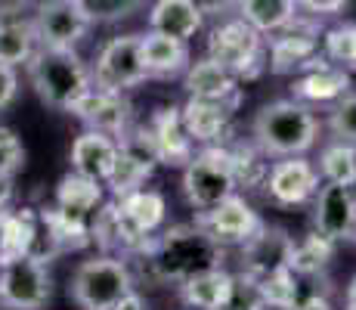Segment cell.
<instances>
[{
  "instance_id": "obj_1",
  "label": "cell",
  "mask_w": 356,
  "mask_h": 310,
  "mask_svg": "<svg viewBox=\"0 0 356 310\" xmlns=\"http://www.w3.org/2000/svg\"><path fill=\"white\" fill-rule=\"evenodd\" d=\"M323 124L300 100L266 102L254 118V143L266 158L307 155L319 140Z\"/></svg>"
},
{
  "instance_id": "obj_2",
  "label": "cell",
  "mask_w": 356,
  "mask_h": 310,
  "mask_svg": "<svg viewBox=\"0 0 356 310\" xmlns=\"http://www.w3.org/2000/svg\"><path fill=\"white\" fill-rule=\"evenodd\" d=\"M223 245L202 224H180L149 248V264L164 282H183L202 270L220 267Z\"/></svg>"
},
{
  "instance_id": "obj_3",
  "label": "cell",
  "mask_w": 356,
  "mask_h": 310,
  "mask_svg": "<svg viewBox=\"0 0 356 310\" xmlns=\"http://www.w3.org/2000/svg\"><path fill=\"white\" fill-rule=\"evenodd\" d=\"M29 75L38 96L50 109L68 112L93 87V72L74 47H40L29 59Z\"/></svg>"
},
{
  "instance_id": "obj_4",
  "label": "cell",
  "mask_w": 356,
  "mask_h": 310,
  "mask_svg": "<svg viewBox=\"0 0 356 310\" xmlns=\"http://www.w3.org/2000/svg\"><path fill=\"white\" fill-rule=\"evenodd\" d=\"M130 292H134L130 267L115 254H102V258L78 264L68 282V295L81 310H112Z\"/></svg>"
},
{
  "instance_id": "obj_5",
  "label": "cell",
  "mask_w": 356,
  "mask_h": 310,
  "mask_svg": "<svg viewBox=\"0 0 356 310\" xmlns=\"http://www.w3.org/2000/svg\"><path fill=\"white\" fill-rule=\"evenodd\" d=\"M236 174H232L229 146L214 143L202 146L198 153L183 164V196L195 211H208L220 205L236 192Z\"/></svg>"
},
{
  "instance_id": "obj_6",
  "label": "cell",
  "mask_w": 356,
  "mask_h": 310,
  "mask_svg": "<svg viewBox=\"0 0 356 310\" xmlns=\"http://www.w3.org/2000/svg\"><path fill=\"white\" fill-rule=\"evenodd\" d=\"M208 56L229 68L238 81H251L264 72V34L245 19H229L217 25L208 38Z\"/></svg>"
},
{
  "instance_id": "obj_7",
  "label": "cell",
  "mask_w": 356,
  "mask_h": 310,
  "mask_svg": "<svg viewBox=\"0 0 356 310\" xmlns=\"http://www.w3.org/2000/svg\"><path fill=\"white\" fill-rule=\"evenodd\" d=\"M146 62H143V34H121L112 38L99 50L93 65V87L112 93L134 91L146 81Z\"/></svg>"
},
{
  "instance_id": "obj_8",
  "label": "cell",
  "mask_w": 356,
  "mask_h": 310,
  "mask_svg": "<svg viewBox=\"0 0 356 310\" xmlns=\"http://www.w3.org/2000/svg\"><path fill=\"white\" fill-rule=\"evenodd\" d=\"M53 295V279L44 261L34 254L0 267V304L40 310Z\"/></svg>"
},
{
  "instance_id": "obj_9",
  "label": "cell",
  "mask_w": 356,
  "mask_h": 310,
  "mask_svg": "<svg viewBox=\"0 0 356 310\" xmlns=\"http://www.w3.org/2000/svg\"><path fill=\"white\" fill-rule=\"evenodd\" d=\"M31 25L40 47H74L87 38L93 19L78 0H44Z\"/></svg>"
},
{
  "instance_id": "obj_10",
  "label": "cell",
  "mask_w": 356,
  "mask_h": 310,
  "mask_svg": "<svg viewBox=\"0 0 356 310\" xmlns=\"http://www.w3.org/2000/svg\"><path fill=\"white\" fill-rule=\"evenodd\" d=\"M155 164H159V155H155V146L149 140L146 127H140L134 137H121L118 140V158H115V168L108 174L106 186L112 189L115 199L127 196V192L140 189L143 183L152 177Z\"/></svg>"
},
{
  "instance_id": "obj_11",
  "label": "cell",
  "mask_w": 356,
  "mask_h": 310,
  "mask_svg": "<svg viewBox=\"0 0 356 310\" xmlns=\"http://www.w3.org/2000/svg\"><path fill=\"white\" fill-rule=\"evenodd\" d=\"M319 183V168L310 162L307 155H291V158H279L276 164L266 174V196L273 199L282 208H294V205H304L316 196Z\"/></svg>"
},
{
  "instance_id": "obj_12",
  "label": "cell",
  "mask_w": 356,
  "mask_h": 310,
  "mask_svg": "<svg viewBox=\"0 0 356 310\" xmlns=\"http://www.w3.org/2000/svg\"><path fill=\"white\" fill-rule=\"evenodd\" d=\"M198 224H202L223 248L227 245H248L251 239L264 230L260 215L242 196H236V192H232L229 199H223L220 205H214V208L202 211V215H198Z\"/></svg>"
},
{
  "instance_id": "obj_13",
  "label": "cell",
  "mask_w": 356,
  "mask_h": 310,
  "mask_svg": "<svg viewBox=\"0 0 356 310\" xmlns=\"http://www.w3.org/2000/svg\"><path fill=\"white\" fill-rule=\"evenodd\" d=\"M316 202H313V226L328 242H344L353 236L356 224V192L353 186L341 183H319Z\"/></svg>"
},
{
  "instance_id": "obj_14",
  "label": "cell",
  "mask_w": 356,
  "mask_h": 310,
  "mask_svg": "<svg viewBox=\"0 0 356 310\" xmlns=\"http://www.w3.org/2000/svg\"><path fill=\"white\" fill-rule=\"evenodd\" d=\"M276 38L270 40V72L285 75V72H300L313 56L319 53V29L316 22L294 16L285 29L273 31Z\"/></svg>"
},
{
  "instance_id": "obj_15",
  "label": "cell",
  "mask_w": 356,
  "mask_h": 310,
  "mask_svg": "<svg viewBox=\"0 0 356 310\" xmlns=\"http://www.w3.org/2000/svg\"><path fill=\"white\" fill-rule=\"evenodd\" d=\"M291 93L300 102H338L344 93H350V72L316 53L294 78Z\"/></svg>"
},
{
  "instance_id": "obj_16",
  "label": "cell",
  "mask_w": 356,
  "mask_h": 310,
  "mask_svg": "<svg viewBox=\"0 0 356 310\" xmlns=\"http://www.w3.org/2000/svg\"><path fill=\"white\" fill-rule=\"evenodd\" d=\"M68 115H74L81 124H87V130H99L108 137H124L127 134V118H130V106L121 93L112 91H99L90 87L72 109Z\"/></svg>"
},
{
  "instance_id": "obj_17",
  "label": "cell",
  "mask_w": 356,
  "mask_h": 310,
  "mask_svg": "<svg viewBox=\"0 0 356 310\" xmlns=\"http://www.w3.org/2000/svg\"><path fill=\"white\" fill-rule=\"evenodd\" d=\"M146 134H149V140H152L155 155H159L161 164L183 168V164L195 155V143H193V137L186 134V127H183L180 109L177 106L155 109V115L146 124Z\"/></svg>"
},
{
  "instance_id": "obj_18",
  "label": "cell",
  "mask_w": 356,
  "mask_h": 310,
  "mask_svg": "<svg viewBox=\"0 0 356 310\" xmlns=\"http://www.w3.org/2000/svg\"><path fill=\"white\" fill-rule=\"evenodd\" d=\"M232 112H236V106H229V102L189 96L186 106L180 109V118H183L186 134L193 137V143H198V146H214V143H223V137L229 134Z\"/></svg>"
},
{
  "instance_id": "obj_19",
  "label": "cell",
  "mask_w": 356,
  "mask_h": 310,
  "mask_svg": "<svg viewBox=\"0 0 356 310\" xmlns=\"http://www.w3.org/2000/svg\"><path fill=\"white\" fill-rule=\"evenodd\" d=\"M183 87H186L189 96H198V100H220V102H229V106L242 102L238 78L211 56L189 62V68L183 72Z\"/></svg>"
},
{
  "instance_id": "obj_20",
  "label": "cell",
  "mask_w": 356,
  "mask_h": 310,
  "mask_svg": "<svg viewBox=\"0 0 356 310\" xmlns=\"http://www.w3.org/2000/svg\"><path fill=\"white\" fill-rule=\"evenodd\" d=\"M118 158V140L99 130H84L78 140L72 143V171L93 180L106 183Z\"/></svg>"
},
{
  "instance_id": "obj_21",
  "label": "cell",
  "mask_w": 356,
  "mask_h": 310,
  "mask_svg": "<svg viewBox=\"0 0 356 310\" xmlns=\"http://www.w3.org/2000/svg\"><path fill=\"white\" fill-rule=\"evenodd\" d=\"M143 62H146L149 78L170 81L189 68V47L180 38L149 31V34H143Z\"/></svg>"
},
{
  "instance_id": "obj_22",
  "label": "cell",
  "mask_w": 356,
  "mask_h": 310,
  "mask_svg": "<svg viewBox=\"0 0 356 310\" xmlns=\"http://www.w3.org/2000/svg\"><path fill=\"white\" fill-rule=\"evenodd\" d=\"M236 288V277L223 267H211L180 282V301L198 310H223Z\"/></svg>"
},
{
  "instance_id": "obj_23",
  "label": "cell",
  "mask_w": 356,
  "mask_h": 310,
  "mask_svg": "<svg viewBox=\"0 0 356 310\" xmlns=\"http://www.w3.org/2000/svg\"><path fill=\"white\" fill-rule=\"evenodd\" d=\"M204 13L198 10L193 0H155L149 13V31H161L170 38L189 40L202 31Z\"/></svg>"
},
{
  "instance_id": "obj_24",
  "label": "cell",
  "mask_w": 356,
  "mask_h": 310,
  "mask_svg": "<svg viewBox=\"0 0 356 310\" xmlns=\"http://www.w3.org/2000/svg\"><path fill=\"white\" fill-rule=\"evenodd\" d=\"M115 208H118V215L124 217L136 233H143V236H152L164 224V217H168V202H164L161 192L143 189V186L127 192V196L115 199Z\"/></svg>"
},
{
  "instance_id": "obj_25",
  "label": "cell",
  "mask_w": 356,
  "mask_h": 310,
  "mask_svg": "<svg viewBox=\"0 0 356 310\" xmlns=\"http://www.w3.org/2000/svg\"><path fill=\"white\" fill-rule=\"evenodd\" d=\"M56 208H63L74 217L90 220L102 208V183L72 171L56 186Z\"/></svg>"
},
{
  "instance_id": "obj_26",
  "label": "cell",
  "mask_w": 356,
  "mask_h": 310,
  "mask_svg": "<svg viewBox=\"0 0 356 310\" xmlns=\"http://www.w3.org/2000/svg\"><path fill=\"white\" fill-rule=\"evenodd\" d=\"M34 239H38V215L31 208L22 211H6L3 239H0V267L13 264L19 258H29Z\"/></svg>"
},
{
  "instance_id": "obj_27",
  "label": "cell",
  "mask_w": 356,
  "mask_h": 310,
  "mask_svg": "<svg viewBox=\"0 0 356 310\" xmlns=\"http://www.w3.org/2000/svg\"><path fill=\"white\" fill-rule=\"evenodd\" d=\"M236 10L260 34H273L298 16V0H236Z\"/></svg>"
},
{
  "instance_id": "obj_28",
  "label": "cell",
  "mask_w": 356,
  "mask_h": 310,
  "mask_svg": "<svg viewBox=\"0 0 356 310\" xmlns=\"http://www.w3.org/2000/svg\"><path fill=\"white\" fill-rule=\"evenodd\" d=\"M38 50V34L34 25L22 22L16 16H0V62L6 65H22Z\"/></svg>"
},
{
  "instance_id": "obj_29",
  "label": "cell",
  "mask_w": 356,
  "mask_h": 310,
  "mask_svg": "<svg viewBox=\"0 0 356 310\" xmlns=\"http://www.w3.org/2000/svg\"><path fill=\"white\" fill-rule=\"evenodd\" d=\"M332 248H334V242L323 239L319 233H310V236H304L300 242H294L291 239L289 267L298 273V277H313V273L325 270L328 258H332Z\"/></svg>"
},
{
  "instance_id": "obj_30",
  "label": "cell",
  "mask_w": 356,
  "mask_h": 310,
  "mask_svg": "<svg viewBox=\"0 0 356 310\" xmlns=\"http://www.w3.org/2000/svg\"><path fill=\"white\" fill-rule=\"evenodd\" d=\"M254 279V277H251ZM257 288H260V298L264 304L273 307H298V273L291 270L289 264L282 267H273L270 273L257 277Z\"/></svg>"
},
{
  "instance_id": "obj_31",
  "label": "cell",
  "mask_w": 356,
  "mask_h": 310,
  "mask_svg": "<svg viewBox=\"0 0 356 310\" xmlns=\"http://www.w3.org/2000/svg\"><path fill=\"white\" fill-rule=\"evenodd\" d=\"M319 177L325 183H341V186H353L356 180V146L344 140H334L332 146L323 149L319 155Z\"/></svg>"
},
{
  "instance_id": "obj_32",
  "label": "cell",
  "mask_w": 356,
  "mask_h": 310,
  "mask_svg": "<svg viewBox=\"0 0 356 310\" xmlns=\"http://www.w3.org/2000/svg\"><path fill=\"white\" fill-rule=\"evenodd\" d=\"M229 158H232V174H236V186H248V189H254V186H264L266 183V174H270V168H266L264 162V153H254V149L248 146H229Z\"/></svg>"
},
{
  "instance_id": "obj_33",
  "label": "cell",
  "mask_w": 356,
  "mask_h": 310,
  "mask_svg": "<svg viewBox=\"0 0 356 310\" xmlns=\"http://www.w3.org/2000/svg\"><path fill=\"white\" fill-rule=\"evenodd\" d=\"M323 56L334 65L356 68V25L344 22L328 29L323 38Z\"/></svg>"
},
{
  "instance_id": "obj_34",
  "label": "cell",
  "mask_w": 356,
  "mask_h": 310,
  "mask_svg": "<svg viewBox=\"0 0 356 310\" xmlns=\"http://www.w3.org/2000/svg\"><path fill=\"white\" fill-rule=\"evenodd\" d=\"M328 130L334 134V140L356 146V93H344L334 102L332 115H328Z\"/></svg>"
},
{
  "instance_id": "obj_35",
  "label": "cell",
  "mask_w": 356,
  "mask_h": 310,
  "mask_svg": "<svg viewBox=\"0 0 356 310\" xmlns=\"http://www.w3.org/2000/svg\"><path fill=\"white\" fill-rule=\"evenodd\" d=\"M84 10L90 13L93 22H115V19H124L136 6H143L146 0H81Z\"/></svg>"
},
{
  "instance_id": "obj_36",
  "label": "cell",
  "mask_w": 356,
  "mask_h": 310,
  "mask_svg": "<svg viewBox=\"0 0 356 310\" xmlns=\"http://www.w3.org/2000/svg\"><path fill=\"white\" fill-rule=\"evenodd\" d=\"M25 168V146L10 127L0 124V174H16Z\"/></svg>"
},
{
  "instance_id": "obj_37",
  "label": "cell",
  "mask_w": 356,
  "mask_h": 310,
  "mask_svg": "<svg viewBox=\"0 0 356 310\" xmlns=\"http://www.w3.org/2000/svg\"><path fill=\"white\" fill-rule=\"evenodd\" d=\"M19 96V75L16 65H6L0 62V109H10Z\"/></svg>"
},
{
  "instance_id": "obj_38",
  "label": "cell",
  "mask_w": 356,
  "mask_h": 310,
  "mask_svg": "<svg viewBox=\"0 0 356 310\" xmlns=\"http://www.w3.org/2000/svg\"><path fill=\"white\" fill-rule=\"evenodd\" d=\"M347 0H298L300 10H307L310 16H332V13L344 10Z\"/></svg>"
},
{
  "instance_id": "obj_39",
  "label": "cell",
  "mask_w": 356,
  "mask_h": 310,
  "mask_svg": "<svg viewBox=\"0 0 356 310\" xmlns=\"http://www.w3.org/2000/svg\"><path fill=\"white\" fill-rule=\"evenodd\" d=\"M193 3L204 13V16H220V13L229 10V6H236V0H193Z\"/></svg>"
},
{
  "instance_id": "obj_40",
  "label": "cell",
  "mask_w": 356,
  "mask_h": 310,
  "mask_svg": "<svg viewBox=\"0 0 356 310\" xmlns=\"http://www.w3.org/2000/svg\"><path fill=\"white\" fill-rule=\"evenodd\" d=\"M13 196H16V186H13V177H10V174H0V211L10 208Z\"/></svg>"
},
{
  "instance_id": "obj_41",
  "label": "cell",
  "mask_w": 356,
  "mask_h": 310,
  "mask_svg": "<svg viewBox=\"0 0 356 310\" xmlns=\"http://www.w3.org/2000/svg\"><path fill=\"white\" fill-rule=\"evenodd\" d=\"M34 0H0V16H19L22 10H29Z\"/></svg>"
},
{
  "instance_id": "obj_42",
  "label": "cell",
  "mask_w": 356,
  "mask_h": 310,
  "mask_svg": "<svg viewBox=\"0 0 356 310\" xmlns=\"http://www.w3.org/2000/svg\"><path fill=\"white\" fill-rule=\"evenodd\" d=\"M112 310H149V307H146V301H143L140 295H136V292H130V295H124V298H121V301H118V304H115Z\"/></svg>"
},
{
  "instance_id": "obj_43",
  "label": "cell",
  "mask_w": 356,
  "mask_h": 310,
  "mask_svg": "<svg viewBox=\"0 0 356 310\" xmlns=\"http://www.w3.org/2000/svg\"><path fill=\"white\" fill-rule=\"evenodd\" d=\"M294 310H332V304H328L323 295H310L307 301H298V307Z\"/></svg>"
},
{
  "instance_id": "obj_44",
  "label": "cell",
  "mask_w": 356,
  "mask_h": 310,
  "mask_svg": "<svg viewBox=\"0 0 356 310\" xmlns=\"http://www.w3.org/2000/svg\"><path fill=\"white\" fill-rule=\"evenodd\" d=\"M344 310H356V277L347 282V295H344Z\"/></svg>"
},
{
  "instance_id": "obj_45",
  "label": "cell",
  "mask_w": 356,
  "mask_h": 310,
  "mask_svg": "<svg viewBox=\"0 0 356 310\" xmlns=\"http://www.w3.org/2000/svg\"><path fill=\"white\" fill-rule=\"evenodd\" d=\"M3 224H6V208L0 211V239H3Z\"/></svg>"
},
{
  "instance_id": "obj_46",
  "label": "cell",
  "mask_w": 356,
  "mask_h": 310,
  "mask_svg": "<svg viewBox=\"0 0 356 310\" xmlns=\"http://www.w3.org/2000/svg\"><path fill=\"white\" fill-rule=\"evenodd\" d=\"M257 310H294V307H273V304H264V307H257Z\"/></svg>"
},
{
  "instance_id": "obj_47",
  "label": "cell",
  "mask_w": 356,
  "mask_h": 310,
  "mask_svg": "<svg viewBox=\"0 0 356 310\" xmlns=\"http://www.w3.org/2000/svg\"><path fill=\"white\" fill-rule=\"evenodd\" d=\"M10 310H34V307H10Z\"/></svg>"
},
{
  "instance_id": "obj_48",
  "label": "cell",
  "mask_w": 356,
  "mask_h": 310,
  "mask_svg": "<svg viewBox=\"0 0 356 310\" xmlns=\"http://www.w3.org/2000/svg\"><path fill=\"white\" fill-rule=\"evenodd\" d=\"M353 239H356V224H353Z\"/></svg>"
},
{
  "instance_id": "obj_49",
  "label": "cell",
  "mask_w": 356,
  "mask_h": 310,
  "mask_svg": "<svg viewBox=\"0 0 356 310\" xmlns=\"http://www.w3.org/2000/svg\"><path fill=\"white\" fill-rule=\"evenodd\" d=\"M353 192H356V180H353Z\"/></svg>"
},
{
  "instance_id": "obj_50",
  "label": "cell",
  "mask_w": 356,
  "mask_h": 310,
  "mask_svg": "<svg viewBox=\"0 0 356 310\" xmlns=\"http://www.w3.org/2000/svg\"><path fill=\"white\" fill-rule=\"evenodd\" d=\"M189 310H198V307H189Z\"/></svg>"
}]
</instances>
